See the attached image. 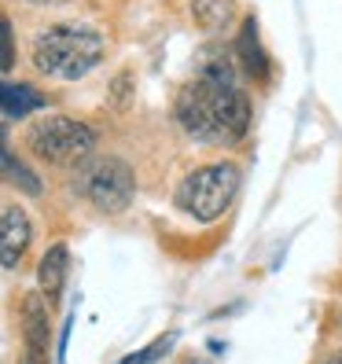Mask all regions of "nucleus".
<instances>
[{
  "label": "nucleus",
  "instance_id": "f257e3e1",
  "mask_svg": "<svg viewBox=\"0 0 342 364\" xmlns=\"http://www.w3.org/2000/svg\"><path fill=\"white\" fill-rule=\"evenodd\" d=\"M173 114L199 144H236L250 125V100L236 81L228 55H210L199 74L177 92Z\"/></svg>",
  "mask_w": 342,
  "mask_h": 364
},
{
  "label": "nucleus",
  "instance_id": "f03ea898",
  "mask_svg": "<svg viewBox=\"0 0 342 364\" xmlns=\"http://www.w3.org/2000/svg\"><path fill=\"white\" fill-rule=\"evenodd\" d=\"M103 59V37L92 26L59 23L41 30L33 41V67L48 77L78 81Z\"/></svg>",
  "mask_w": 342,
  "mask_h": 364
},
{
  "label": "nucleus",
  "instance_id": "7ed1b4c3",
  "mask_svg": "<svg viewBox=\"0 0 342 364\" xmlns=\"http://www.w3.org/2000/svg\"><path fill=\"white\" fill-rule=\"evenodd\" d=\"M240 191V169L232 162H213L196 173H188L177 188V206L191 213L196 221H218L232 206Z\"/></svg>",
  "mask_w": 342,
  "mask_h": 364
},
{
  "label": "nucleus",
  "instance_id": "20e7f679",
  "mask_svg": "<svg viewBox=\"0 0 342 364\" xmlns=\"http://www.w3.org/2000/svg\"><path fill=\"white\" fill-rule=\"evenodd\" d=\"M26 140L33 147V155L41 162H52V166H78V162L89 159L92 147H96V133L89 125L74 122V118H63V114L41 118Z\"/></svg>",
  "mask_w": 342,
  "mask_h": 364
},
{
  "label": "nucleus",
  "instance_id": "39448f33",
  "mask_svg": "<svg viewBox=\"0 0 342 364\" xmlns=\"http://www.w3.org/2000/svg\"><path fill=\"white\" fill-rule=\"evenodd\" d=\"M78 184L85 191V199H89L100 213H122L133 203V191H137V177H133L129 162L111 159V155L81 166Z\"/></svg>",
  "mask_w": 342,
  "mask_h": 364
},
{
  "label": "nucleus",
  "instance_id": "423d86ee",
  "mask_svg": "<svg viewBox=\"0 0 342 364\" xmlns=\"http://www.w3.org/2000/svg\"><path fill=\"white\" fill-rule=\"evenodd\" d=\"M23 364H48V306L41 294H30L23 302Z\"/></svg>",
  "mask_w": 342,
  "mask_h": 364
},
{
  "label": "nucleus",
  "instance_id": "0eeeda50",
  "mask_svg": "<svg viewBox=\"0 0 342 364\" xmlns=\"http://www.w3.org/2000/svg\"><path fill=\"white\" fill-rule=\"evenodd\" d=\"M33 240L30 218L18 206H4V221H0V254H4V269H15Z\"/></svg>",
  "mask_w": 342,
  "mask_h": 364
},
{
  "label": "nucleus",
  "instance_id": "6e6552de",
  "mask_svg": "<svg viewBox=\"0 0 342 364\" xmlns=\"http://www.w3.org/2000/svg\"><path fill=\"white\" fill-rule=\"evenodd\" d=\"M236 52H240V63H243V70L254 77V81H265L269 77V59L262 52V41H258V23L254 18H247L240 37H236Z\"/></svg>",
  "mask_w": 342,
  "mask_h": 364
},
{
  "label": "nucleus",
  "instance_id": "1a4fd4ad",
  "mask_svg": "<svg viewBox=\"0 0 342 364\" xmlns=\"http://www.w3.org/2000/svg\"><path fill=\"white\" fill-rule=\"evenodd\" d=\"M67 265H70V258H67V247L63 243H55L45 258H41L37 280H41V291H45L48 298H59L63 284H67Z\"/></svg>",
  "mask_w": 342,
  "mask_h": 364
},
{
  "label": "nucleus",
  "instance_id": "9d476101",
  "mask_svg": "<svg viewBox=\"0 0 342 364\" xmlns=\"http://www.w3.org/2000/svg\"><path fill=\"white\" fill-rule=\"evenodd\" d=\"M0 100H4V114L8 118H26L30 111H41L45 107V96L41 92H33L30 85H23V81H4V89H0Z\"/></svg>",
  "mask_w": 342,
  "mask_h": 364
},
{
  "label": "nucleus",
  "instance_id": "9b49d317",
  "mask_svg": "<svg viewBox=\"0 0 342 364\" xmlns=\"http://www.w3.org/2000/svg\"><path fill=\"white\" fill-rule=\"evenodd\" d=\"M191 15H196V23L203 30H225L232 23V15H236V4L232 0H191Z\"/></svg>",
  "mask_w": 342,
  "mask_h": 364
},
{
  "label": "nucleus",
  "instance_id": "f8f14e48",
  "mask_svg": "<svg viewBox=\"0 0 342 364\" xmlns=\"http://www.w3.org/2000/svg\"><path fill=\"white\" fill-rule=\"evenodd\" d=\"M4 169H8V181L11 184H18L26 191V196H41V181L37 177H30V169L23 166V162H15L11 159V151H4Z\"/></svg>",
  "mask_w": 342,
  "mask_h": 364
},
{
  "label": "nucleus",
  "instance_id": "ddd939ff",
  "mask_svg": "<svg viewBox=\"0 0 342 364\" xmlns=\"http://www.w3.org/2000/svg\"><path fill=\"white\" fill-rule=\"evenodd\" d=\"M169 346H173V335H166V338L151 342V350H140V353H133V357H125V360H118V364H151L155 357L169 353Z\"/></svg>",
  "mask_w": 342,
  "mask_h": 364
},
{
  "label": "nucleus",
  "instance_id": "4468645a",
  "mask_svg": "<svg viewBox=\"0 0 342 364\" xmlns=\"http://www.w3.org/2000/svg\"><path fill=\"white\" fill-rule=\"evenodd\" d=\"M15 63V37H11V23L4 18V70H11Z\"/></svg>",
  "mask_w": 342,
  "mask_h": 364
},
{
  "label": "nucleus",
  "instance_id": "2eb2a0df",
  "mask_svg": "<svg viewBox=\"0 0 342 364\" xmlns=\"http://www.w3.org/2000/svg\"><path fill=\"white\" fill-rule=\"evenodd\" d=\"M30 4H67V0H30Z\"/></svg>",
  "mask_w": 342,
  "mask_h": 364
},
{
  "label": "nucleus",
  "instance_id": "dca6fc26",
  "mask_svg": "<svg viewBox=\"0 0 342 364\" xmlns=\"http://www.w3.org/2000/svg\"><path fill=\"white\" fill-rule=\"evenodd\" d=\"M324 364H342V353H335V357H328Z\"/></svg>",
  "mask_w": 342,
  "mask_h": 364
}]
</instances>
